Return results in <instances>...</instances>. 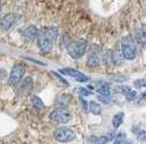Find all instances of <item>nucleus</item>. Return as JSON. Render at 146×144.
Masks as SVG:
<instances>
[{
  "instance_id": "obj_1",
  "label": "nucleus",
  "mask_w": 146,
  "mask_h": 144,
  "mask_svg": "<svg viewBox=\"0 0 146 144\" xmlns=\"http://www.w3.org/2000/svg\"><path fill=\"white\" fill-rule=\"evenodd\" d=\"M121 54L128 61H132L137 55V49L135 42L131 37H123L121 39Z\"/></svg>"
},
{
  "instance_id": "obj_2",
  "label": "nucleus",
  "mask_w": 146,
  "mask_h": 144,
  "mask_svg": "<svg viewBox=\"0 0 146 144\" xmlns=\"http://www.w3.org/2000/svg\"><path fill=\"white\" fill-rule=\"evenodd\" d=\"M87 42L85 39H79L76 41L70 43L68 47V53L72 59H80L86 53Z\"/></svg>"
},
{
  "instance_id": "obj_3",
  "label": "nucleus",
  "mask_w": 146,
  "mask_h": 144,
  "mask_svg": "<svg viewBox=\"0 0 146 144\" xmlns=\"http://www.w3.org/2000/svg\"><path fill=\"white\" fill-rule=\"evenodd\" d=\"M49 118L50 120L59 124H67L72 118V114L68 108L57 107L49 114Z\"/></svg>"
},
{
  "instance_id": "obj_4",
  "label": "nucleus",
  "mask_w": 146,
  "mask_h": 144,
  "mask_svg": "<svg viewBox=\"0 0 146 144\" xmlns=\"http://www.w3.org/2000/svg\"><path fill=\"white\" fill-rule=\"evenodd\" d=\"M54 137L60 143H69L75 139V132L68 127H60L55 130Z\"/></svg>"
},
{
  "instance_id": "obj_5",
  "label": "nucleus",
  "mask_w": 146,
  "mask_h": 144,
  "mask_svg": "<svg viewBox=\"0 0 146 144\" xmlns=\"http://www.w3.org/2000/svg\"><path fill=\"white\" fill-rule=\"evenodd\" d=\"M25 74V65L23 63H17L11 68V72L9 75V82L12 86L20 84V81L23 79Z\"/></svg>"
},
{
  "instance_id": "obj_6",
  "label": "nucleus",
  "mask_w": 146,
  "mask_h": 144,
  "mask_svg": "<svg viewBox=\"0 0 146 144\" xmlns=\"http://www.w3.org/2000/svg\"><path fill=\"white\" fill-rule=\"evenodd\" d=\"M100 61V47L97 45H92L88 50L87 55V65L88 66H97Z\"/></svg>"
},
{
  "instance_id": "obj_7",
  "label": "nucleus",
  "mask_w": 146,
  "mask_h": 144,
  "mask_svg": "<svg viewBox=\"0 0 146 144\" xmlns=\"http://www.w3.org/2000/svg\"><path fill=\"white\" fill-rule=\"evenodd\" d=\"M36 41L38 48L40 49L43 52H49L51 51L52 46H54V42H51L49 40L47 36L45 35L44 30H38V34L36 37Z\"/></svg>"
},
{
  "instance_id": "obj_8",
  "label": "nucleus",
  "mask_w": 146,
  "mask_h": 144,
  "mask_svg": "<svg viewBox=\"0 0 146 144\" xmlns=\"http://www.w3.org/2000/svg\"><path fill=\"white\" fill-rule=\"evenodd\" d=\"M59 72H60V74H62V75L73 77V78L75 79L76 81H79V82H86V81L90 80V77H88V76L84 75L82 72H80V71L75 69V68H69V67H67V68H61Z\"/></svg>"
},
{
  "instance_id": "obj_9",
  "label": "nucleus",
  "mask_w": 146,
  "mask_h": 144,
  "mask_svg": "<svg viewBox=\"0 0 146 144\" xmlns=\"http://www.w3.org/2000/svg\"><path fill=\"white\" fill-rule=\"evenodd\" d=\"M34 88V81H33V78L27 76L23 78L21 81H20V86H19V91H20V94L23 96H29L32 90Z\"/></svg>"
},
{
  "instance_id": "obj_10",
  "label": "nucleus",
  "mask_w": 146,
  "mask_h": 144,
  "mask_svg": "<svg viewBox=\"0 0 146 144\" xmlns=\"http://www.w3.org/2000/svg\"><path fill=\"white\" fill-rule=\"evenodd\" d=\"M15 20H17V14H14V13L6 14L3 18L0 20V28H2L3 30H8L9 28H11V26L14 24Z\"/></svg>"
},
{
  "instance_id": "obj_11",
  "label": "nucleus",
  "mask_w": 146,
  "mask_h": 144,
  "mask_svg": "<svg viewBox=\"0 0 146 144\" xmlns=\"http://www.w3.org/2000/svg\"><path fill=\"white\" fill-rule=\"evenodd\" d=\"M72 100V96L68 93H63V94H60V96H57L55 101V104L57 107H61V108H67V106L70 104Z\"/></svg>"
},
{
  "instance_id": "obj_12",
  "label": "nucleus",
  "mask_w": 146,
  "mask_h": 144,
  "mask_svg": "<svg viewBox=\"0 0 146 144\" xmlns=\"http://www.w3.org/2000/svg\"><path fill=\"white\" fill-rule=\"evenodd\" d=\"M37 34H38V29H37L34 25H30L29 27H26L24 29V33H23L24 38L30 42H33L36 39Z\"/></svg>"
},
{
  "instance_id": "obj_13",
  "label": "nucleus",
  "mask_w": 146,
  "mask_h": 144,
  "mask_svg": "<svg viewBox=\"0 0 146 144\" xmlns=\"http://www.w3.org/2000/svg\"><path fill=\"white\" fill-rule=\"evenodd\" d=\"M136 42L143 49H146V24H143L136 34Z\"/></svg>"
},
{
  "instance_id": "obj_14",
  "label": "nucleus",
  "mask_w": 146,
  "mask_h": 144,
  "mask_svg": "<svg viewBox=\"0 0 146 144\" xmlns=\"http://www.w3.org/2000/svg\"><path fill=\"white\" fill-rule=\"evenodd\" d=\"M43 30H44V33H45V35L47 36V38H48L50 41L51 42L56 41V39H57V37H58V34H59L57 27H48V28L43 29Z\"/></svg>"
},
{
  "instance_id": "obj_15",
  "label": "nucleus",
  "mask_w": 146,
  "mask_h": 144,
  "mask_svg": "<svg viewBox=\"0 0 146 144\" xmlns=\"http://www.w3.org/2000/svg\"><path fill=\"white\" fill-rule=\"evenodd\" d=\"M88 109L92 114L94 115H100L102 114V106L100 104L97 103L96 101H91L88 102Z\"/></svg>"
},
{
  "instance_id": "obj_16",
  "label": "nucleus",
  "mask_w": 146,
  "mask_h": 144,
  "mask_svg": "<svg viewBox=\"0 0 146 144\" xmlns=\"http://www.w3.org/2000/svg\"><path fill=\"white\" fill-rule=\"evenodd\" d=\"M123 118H124V113L120 112V113H117L113 117H112V127L115 129H118L119 127L121 126V124L123 122Z\"/></svg>"
},
{
  "instance_id": "obj_17",
  "label": "nucleus",
  "mask_w": 146,
  "mask_h": 144,
  "mask_svg": "<svg viewBox=\"0 0 146 144\" xmlns=\"http://www.w3.org/2000/svg\"><path fill=\"white\" fill-rule=\"evenodd\" d=\"M96 92L99 94H110V87L108 84L106 82H102L100 86H98L96 88Z\"/></svg>"
},
{
  "instance_id": "obj_18",
  "label": "nucleus",
  "mask_w": 146,
  "mask_h": 144,
  "mask_svg": "<svg viewBox=\"0 0 146 144\" xmlns=\"http://www.w3.org/2000/svg\"><path fill=\"white\" fill-rule=\"evenodd\" d=\"M133 132H135L136 138L140 142H144L146 141V131L143 129H137V128H133Z\"/></svg>"
},
{
  "instance_id": "obj_19",
  "label": "nucleus",
  "mask_w": 146,
  "mask_h": 144,
  "mask_svg": "<svg viewBox=\"0 0 146 144\" xmlns=\"http://www.w3.org/2000/svg\"><path fill=\"white\" fill-rule=\"evenodd\" d=\"M125 138H127V135L124 132H119L113 138V144H123L125 141Z\"/></svg>"
},
{
  "instance_id": "obj_20",
  "label": "nucleus",
  "mask_w": 146,
  "mask_h": 144,
  "mask_svg": "<svg viewBox=\"0 0 146 144\" xmlns=\"http://www.w3.org/2000/svg\"><path fill=\"white\" fill-rule=\"evenodd\" d=\"M32 103H33V105H34L35 107H38V108H43L44 106H45V105H44V102L42 101V99L38 98V96H33Z\"/></svg>"
},
{
  "instance_id": "obj_21",
  "label": "nucleus",
  "mask_w": 146,
  "mask_h": 144,
  "mask_svg": "<svg viewBox=\"0 0 146 144\" xmlns=\"http://www.w3.org/2000/svg\"><path fill=\"white\" fill-rule=\"evenodd\" d=\"M130 90H131V88L128 87V86H116V88H115V91L117 93H121L123 96Z\"/></svg>"
},
{
  "instance_id": "obj_22",
  "label": "nucleus",
  "mask_w": 146,
  "mask_h": 144,
  "mask_svg": "<svg viewBox=\"0 0 146 144\" xmlns=\"http://www.w3.org/2000/svg\"><path fill=\"white\" fill-rule=\"evenodd\" d=\"M75 92L81 96H88L93 94L92 91H90L88 89H85V88H78V89H75Z\"/></svg>"
},
{
  "instance_id": "obj_23",
  "label": "nucleus",
  "mask_w": 146,
  "mask_h": 144,
  "mask_svg": "<svg viewBox=\"0 0 146 144\" xmlns=\"http://www.w3.org/2000/svg\"><path fill=\"white\" fill-rule=\"evenodd\" d=\"M97 98L98 100L104 104H109L111 102V96L110 94H99Z\"/></svg>"
},
{
  "instance_id": "obj_24",
  "label": "nucleus",
  "mask_w": 146,
  "mask_h": 144,
  "mask_svg": "<svg viewBox=\"0 0 146 144\" xmlns=\"http://www.w3.org/2000/svg\"><path fill=\"white\" fill-rule=\"evenodd\" d=\"M136 96H137L136 91H135V90H132V89H131L130 91H128V92H127V93L124 94L125 99H127L128 101H130V102H131V101H134V99L136 98Z\"/></svg>"
},
{
  "instance_id": "obj_25",
  "label": "nucleus",
  "mask_w": 146,
  "mask_h": 144,
  "mask_svg": "<svg viewBox=\"0 0 146 144\" xmlns=\"http://www.w3.org/2000/svg\"><path fill=\"white\" fill-rule=\"evenodd\" d=\"M136 103H137L139 106H144V105H146V91L143 92V93H141V96H139Z\"/></svg>"
},
{
  "instance_id": "obj_26",
  "label": "nucleus",
  "mask_w": 146,
  "mask_h": 144,
  "mask_svg": "<svg viewBox=\"0 0 146 144\" xmlns=\"http://www.w3.org/2000/svg\"><path fill=\"white\" fill-rule=\"evenodd\" d=\"M134 86L136 88H146V78H140L136 79L134 81Z\"/></svg>"
},
{
  "instance_id": "obj_27",
  "label": "nucleus",
  "mask_w": 146,
  "mask_h": 144,
  "mask_svg": "<svg viewBox=\"0 0 146 144\" xmlns=\"http://www.w3.org/2000/svg\"><path fill=\"white\" fill-rule=\"evenodd\" d=\"M108 141H110L109 138H108V135H102V137H99V138H96L94 144H107Z\"/></svg>"
},
{
  "instance_id": "obj_28",
  "label": "nucleus",
  "mask_w": 146,
  "mask_h": 144,
  "mask_svg": "<svg viewBox=\"0 0 146 144\" xmlns=\"http://www.w3.org/2000/svg\"><path fill=\"white\" fill-rule=\"evenodd\" d=\"M80 101H81V105H82V107H83V109L85 111V112H87L88 111V103L85 101V99L84 98H80Z\"/></svg>"
},
{
  "instance_id": "obj_29",
  "label": "nucleus",
  "mask_w": 146,
  "mask_h": 144,
  "mask_svg": "<svg viewBox=\"0 0 146 144\" xmlns=\"http://www.w3.org/2000/svg\"><path fill=\"white\" fill-rule=\"evenodd\" d=\"M52 74H54V75H55L56 77H57V78H58V79H59V80H60V81H61V82H62V84H66V86H68V82H67V81H66V80H64V79H63V78H61V76H59V75H58L57 73L54 72V73H52Z\"/></svg>"
},
{
  "instance_id": "obj_30",
  "label": "nucleus",
  "mask_w": 146,
  "mask_h": 144,
  "mask_svg": "<svg viewBox=\"0 0 146 144\" xmlns=\"http://www.w3.org/2000/svg\"><path fill=\"white\" fill-rule=\"evenodd\" d=\"M145 77H146V75H145Z\"/></svg>"
}]
</instances>
